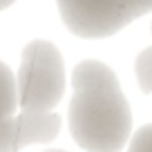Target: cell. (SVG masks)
I'll use <instances>...</instances> for the list:
<instances>
[{
  "label": "cell",
  "mask_w": 152,
  "mask_h": 152,
  "mask_svg": "<svg viewBox=\"0 0 152 152\" xmlns=\"http://www.w3.org/2000/svg\"><path fill=\"white\" fill-rule=\"evenodd\" d=\"M128 152H152V125H143L130 137Z\"/></svg>",
  "instance_id": "cell-7"
},
{
  "label": "cell",
  "mask_w": 152,
  "mask_h": 152,
  "mask_svg": "<svg viewBox=\"0 0 152 152\" xmlns=\"http://www.w3.org/2000/svg\"><path fill=\"white\" fill-rule=\"evenodd\" d=\"M18 110L16 74L0 61V152H14V121Z\"/></svg>",
  "instance_id": "cell-5"
},
{
  "label": "cell",
  "mask_w": 152,
  "mask_h": 152,
  "mask_svg": "<svg viewBox=\"0 0 152 152\" xmlns=\"http://www.w3.org/2000/svg\"><path fill=\"white\" fill-rule=\"evenodd\" d=\"M63 119L58 112L45 114H16L14 121V152H20L34 143H49L58 137Z\"/></svg>",
  "instance_id": "cell-4"
},
{
  "label": "cell",
  "mask_w": 152,
  "mask_h": 152,
  "mask_svg": "<svg viewBox=\"0 0 152 152\" xmlns=\"http://www.w3.org/2000/svg\"><path fill=\"white\" fill-rule=\"evenodd\" d=\"M61 20L78 38H110L152 11V0H56Z\"/></svg>",
  "instance_id": "cell-3"
},
{
  "label": "cell",
  "mask_w": 152,
  "mask_h": 152,
  "mask_svg": "<svg viewBox=\"0 0 152 152\" xmlns=\"http://www.w3.org/2000/svg\"><path fill=\"white\" fill-rule=\"evenodd\" d=\"M69 132L85 152H121L132 137V110L110 65L81 61L72 74Z\"/></svg>",
  "instance_id": "cell-1"
},
{
  "label": "cell",
  "mask_w": 152,
  "mask_h": 152,
  "mask_svg": "<svg viewBox=\"0 0 152 152\" xmlns=\"http://www.w3.org/2000/svg\"><path fill=\"white\" fill-rule=\"evenodd\" d=\"M134 74H137L139 90L143 94H152V45L139 52L134 61Z\"/></svg>",
  "instance_id": "cell-6"
},
{
  "label": "cell",
  "mask_w": 152,
  "mask_h": 152,
  "mask_svg": "<svg viewBox=\"0 0 152 152\" xmlns=\"http://www.w3.org/2000/svg\"><path fill=\"white\" fill-rule=\"evenodd\" d=\"M16 94L23 114L56 112L65 94V63L54 43L36 38L25 45L16 72Z\"/></svg>",
  "instance_id": "cell-2"
},
{
  "label": "cell",
  "mask_w": 152,
  "mask_h": 152,
  "mask_svg": "<svg viewBox=\"0 0 152 152\" xmlns=\"http://www.w3.org/2000/svg\"><path fill=\"white\" fill-rule=\"evenodd\" d=\"M16 0H0V11H5V9H9L11 5H14Z\"/></svg>",
  "instance_id": "cell-8"
},
{
  "label": "cell",
  "mask_w": 152,
  "mask_h": 152,
  "mask_svg": "<svg viewBox=\"0 0 152 152\" xmlns=\"http://www.w3.org/2000/svg\"><path fill=\"white\" fill-rule=\"evenodd\" d=\"M47 152H67V150H47Z\"/></svg>",
  "instance_id": "cell-9"
}]
</instances>
